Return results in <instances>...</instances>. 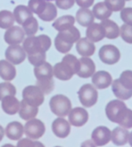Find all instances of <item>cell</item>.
<instances>
[{"mask_svg": "<svg viewBox=\"0 0 132 147\" xmlns=\"http://www.w3.org/2000/svg\"><path fill=\"white\" fill-rule=\"evenodd\" d=\"M49 107L54 114L58 117H65L68 115L72 109V103L67 96L63 94H56L50 99Z\"/></svg>", "mask_w": 132, "mask_h": 147, "instance_id": "1", "label": "cell"}, {"mask_svg": "<svg viewBox=\"0 0 132 147\" xmlns=\"http://www.w3.org/2000/svg\"><path fill=\"white\" fill-rule=\"evenodd\" d=\"M78 95L80 103L85 107H92V106H94L97 103L98 97V94L95 87L92 84L89 83L83 85L80 88Z\"/></svg>", "mask_w": 132, "mask_h": 147, "instance_id": "2", "label": "cell"}, {"mask_svg": "<svg viewBox=\"0 0 132 147\" xmlns=\"http://www.w3.org/2000/svg\"><path fill=\"white\" fill-rule=\"evenodd\" d=\"M100 61L107 65H113L118 62L121 57L119 49L111 44H106L100 48L98 51Z\"/></svg>", "mask_w": 132, "mask_h": 147, "instance_id": "3", "label": "cell"}, {"mask_svg": "<svg viewBox=\"0 0 132 147\" xmlns=\"http://www.w3.org/2000/svg\"><path fill=\"white\" fill-rule=\"evenodd\" d=\"M23 100L29 105L39 107L44 101V94L36 85L27 86L23 90Z\"/></svg>", "mask_w": 132, "mask_h": 147, "instance_id": "4", "label": "cell"}, {"mask_svg": "<svg viewBox=\"0 0 132 147\" xmlns=\"http://www.w3.org/2000/svg\"><path fill=\"white\" fill-rule=\"evenodd\" d=\"M44 123L37 119H31L24 125V132L28 138L32 139H38L42 138L45 132Z\"/></svg>", "mask_w": 132, "mask_h": 147, "instance_id": "5", "label": "cell"}, {"mask_svg": "<svg viewBox=\"0 0 132 147\" xmlns=\"http://www.w3.org/2000/svg\"><path fill=\"white\" fill-rule=\"evenodd\" d=\"M27 54L23 48L19 44L10 45L5 50V57L8 61L13 65L21 64L26 58Z\"/></svg>", "mask_w": 132, "mask_h": 147, "instance_id": "6", "label": "cell"}, {"mask_svg": "<svg viewBox=\"0 0 132 147\" xmlns=\"http://www.w3.org/2000/svg\"><path fill=\"white\" fill-rule=\"evenodd\" d=\"M111 131L106 126H98L92 132V141L96 146H104L111 141Z\"/></svg>", "mask_w": 132, "mask_h": 147, "instance_id": "7", "label": "cell"}, {"mask_svg": "<svg viewBox=\"0 0 132 147\" xmlns=\"http://www.w3.org/2000/svg\"><path fill=\"white\" fill-rule=\"evenodd\" d=\"M88 113L85 108L82 107H75L70 110L68 113V122L70 125L80 127L83 126L88 121Z\"/></svg>", "mask_w": 132, "mask_h": 147, "instance_id": "8", "label": "cell"}, {"mask_svg": "<svg viewBox=\"0 0 132 147\" xmlns=\"http://www.w3.org/2000/svg\"><path fill=\"white\" fill-rule=\"evenodd\" d=\"M25 33L20 26H12L5 33V41L9 45L20 44L23 42Z\"/></svg>", "mask_w": 132, "mask_h": 147, "instance_id": "9", "label": "cell"}, {"mask_svg": "<svg viewBox=\"0 0 132 147\" xmlns=\"http://www.w3.org/2000/svg\"><path fill=\"white\" fill-rule=\"evenodd\" d=\"M125 107V103L121 100H113L110 101L105 107V114L108 119L113 123H117L120 113Z\"/></svg>", "mask_w": 132, "mask_h": 147, "instance_id": "10", "label": "cell"}, {"mask_svg": "<svg viewBox=\"0 0 132 147\" xmlns=\"http://www.w3.org/2000/svg\"><path fill=\"white\" fill-rule=\"evenodd\" d=\"M112 82V77L107 71L99 70L94 73L92 77V85L98 89H105L111 86Z\"/></svg>", "mask_w": 132, "mask_h": 147, "instance_id": "11", "label": "cell"}, {"mask_svg": "<svg viewBox=\"0 0 132 147\" xmlns=\"http://www.w3.org/2000/svg\"><path fill=\"white\" fill-rule=\"evenodd\" d=\"M52 131L55 136L60 138H67L71 131L70 123L62 117L57 118L52 124Z\"/></svg>", "mask_w": 132, "mask_h": 147, "instance_id": "12", "label": "cell"}, {"mask_svg": "<svg viewBox=\"0 0 132 147\" xmlns=\"http://www.w3.org/2000/svg\"><path fill=\"white\" fill-rule=\"evenodd\" d=\"M79 61L80 63V70L78 71L76 75L79 77L85 78V79L92 77L96 70V66L93 61L89 57H83V56Z\"/></svg>", "mask_w": 132, "mask_h": 147, "instance_id": "13", "label": "cell"}, {"mask_svg": "<svg viewBox=\"0 0 132 147\" xmlns=\"http://www.w3.org/2000/svg\"><path fill=\"white\" fill-rule=\"evenodd\" d=\"M53 73L54 76L60 81H68L74 76L71 67L62 61L53 67Z\"/></svg>", "mask_w": 132, "mask_h": 147, "instance_id": "14", "label": "cell"}, {"mask_svg": "<svg viewBox=\"0 0 132 147\" xmlns=\"http://www.w3.org/2000/svg\"><path fill=\"white\" fill-rule=\"evenodd\" d=\"M76 49L79 55L83 57H90L95 53L96 47L87 37L80 38L76 42Z\"/></svg>", "mask_w": 132, "mask_h": 147, "instance_id": "15", "label": "cell"}, {"mask_svg": "<svg viewBox=\"0 0 132 147\" xmlns=\"http://www.w3.org/2000/svg\"><path fill=\"white\" fill-rule=\"evenodd\" d=\"M60 40L64 41L65 42L74 45L80 38V30L74 25L69 27L67 30H64L62 31H59L58 35L56 36Z\"/></svg>", "mask_w": 132, "mask_h": 147, "instance_id": "16", "label": "cell"}, {"mask_svg": "<svg viewBox=\"0 0 132 147\" xmlns=\"http://www.w3.org/2000/svg\"><path fill=\"white\" fill-rule=\"evenodd\" d=\"M1 107L5 113L14 115L19 111L20 101L15 96H5L1 100Z\"/></svg>", "mask_w": 132, "mask_h": 147, "instance_id": "17", "label": "cell"}, {"mask_svg": "<svg viewBox=\"0 0 132 147\" xmlns=\"http://www.w3.org/2000/svg\"><path fill=\"white\" fill-rule=\"evenodd\" d=\"M17 76L15 66L7 60L0 61V77L6 82H11Z\"/></svg>", "mask_w": 132, "mask_h": 147, "instance_id": "18", "label": "cell"}, {"mask_svg": "<svg viewBox=\"0 0 132 147\" xmlns=\"http://www.w3.org/2000/svg\"><path fill=\"white\" fill-rule=\"evenodd\" d=\"M86 35V37L92 42H98L105 37L103 27L101 26V24L96 23H92L87 27Z\"/></svg>", "mask_w": 132, "mask_h": 147, "instance_id": "19", "label": "cell"}, {"mask_svg": "<svg viewBox=\"0 0 132 147\" xmlns=\"http://www.w3.org/2000/svg\"><path fill=\"white\" fill-rule=\"evenodd\" d=\"M129 136V132L128 131V129H125L122 126H117L114 128L111 131V140L114 144L117 146H122L128 143Z\"/></svg>", "mask_w": 132, "mask_h": 147, "instance_id": "20", "label": "cell"}, {"mask_svg": "<svg viewBox=\"0 0 132 147\" xmlns=\"http://www.w3.org/2000/svg\"><path fill=\"white\" fill-rule=\"evenodd\" d=\"M24 132L23 125L17 121H12L9 123L5 128V133L8 138L11 140H18L20 139Z\"/></svg>", "mask_w": 132, "mask_h": 147, "instance_id": "21", "label": "cell"}, {"mask_svg": "<svg viewBox=\"0 0 132 147\" xmlns=\"http://www.w3.org/2000/svg\"><path fill=\"white\" fill-rule=\"evenodd\" d=\"M23 48L25 50L27 55L36 54L39 51L43 50L38 36H28L26 39H24L23 42Z\"/></svg>", "mask_w": 132, "mask_h": 147, "instance_id": "22", "label": "cell"}, {"mask_svg": "<svg viewBox=\"0 0 132 147\" xmlns=\"http://www.w3.org/2000/svg\"><path fill=\"white\" fill-rule=\"evenodd\" d=\"M38 112H39L38 107L29 105L24 100H23L20 102V108H19L18 113H19V116L21 117V119L28 121L31 119L36 118Z\"/></svg>", "mask_w": 132, "mask_h": 147, "instance_id": "23", "label": "cell"}, {"mask_svg": "<svg viewBox=\"0 0 132 147\" xmlns=\"http://www.w3.org/2000/svg\"><path fill=\"white\" fill-rule=\"evenodd\" d=\"M100 24L105 30V36L106 38L116 39L120 36V28L112 20L110 19L102 20Z\"/></svg>", "mask_w": 132, "mask_h": 147, "instance_id": "24", "label": "cell"}, {"mask_svg": "<svg viewBox=\"0 0 132 147\" xmlns=\"http://www.w3.org/2000/svg\"><path fill=\"white\" fill-rule=\"evenodd\" d=\"M111 90L114 94V95L118 98L121 100H126L132 97V90H129L125 88L122 84L120 83L119 80H114L113 82H111Z\"/></svg>", "mask_w": 132, "mask_h": 147, "instance_id": "25", "label": "cell"}, {"mask_svg": "<svg viewBox=\"0 0 132 147\" xmlns=\"http://www.w3.org/2000/svg\"><path fill=\"white\" fill-rule=\"evenodd\" d=\"M76 21L84 27H88L94 22V16L92 11L88 8H80L76 12Z\"/></svg>", "mask_w": 132, "mask_h": 147, "instance_id": "26", "label": "cell"}, {"mask_svg": "<svg viewBox=\"0 0 132 147\" xmlns=\"http://www.w3.org/2000/svg\"><path fill=\"white\" fill-rule=\"evenodd\" d=\"M34 74L36 77V80H42V79H52L54 76L53 73V67L50 63L45 61L40 66L35 67Z\"/></svg>", "mask_w": 132, "mask_h": 147, "instance_id": "27", "label": "cell"}, {"mask_svg": "<svg viewBox=\"0 0 132 147\" xmlns=\"http://www.w3.org/2000/svg\"><path fill=\"white\" fill-rule=\"evenodd\" d=\"M13 15L15 18V21L18 24H23L29 18L33 17L32 11L29 10L28 6L25 5H17L13 11Z\"/></svg>", "mask_w": 132, "mask_h": 147, "instance_id": "28", "label": "cell"}, {"mask_svg": "<svg viewBox=\"0 0 132 147\" xmlns=\"http://www.w3.org/2000/svg\"><path fill=\"white\" fill-rule=\"evenodd\" d=\"M75 23V18L71 15H66L59 18L53 23V27L58 30L62 31L64 30H67L71 26H74Z\"/></svg>", "mask_w": 132, "mask_h": 147, "instance_id": "29", "label": "cell"}, {"mask_svg": "<svg viewBox=\"0 0 132 147\" xmlns=\"http://www.w3.org/2000/svg\"><path fill=\"white\" fill-rule=\"evenodd\" d=\"M92 13L94 18L102 21L105 19H108L111 16L112 11L106 6L105 2H99L93 6Z\"/></svg>", "mask_w": 132, "mask_h": 147, "instance_id": "30", "label": "cell"}, {"mask_svg": "<svg viewBox=\"0 0 132 147\" xmlns=\"http://www.w3.org/2000/svg\"><path fill=\"white\" fill-rule=\"evenodd\" d=\"M117 124L125 129L132 128V110L129 109L127 107L123 108L117 118Z\"/></svg>", "mask_w": 132, "mask_h": 147, "instance_id": "31", "label": "cell"}, {"mask_svg": "<svg viewBox=\"0 0 132 147\" xmlns=\"http://www.w3.org/2000/svg\"><path fill=\"white\" fill-rule=\"evenodd\" d=\"M56 16H57V8L56 5H54L52 2H48L45 10L42 11V13L38 15L39 18L44 22L53 21L55 19Z\"/></svg>", "mask_w": 132, "mask_h": 147, "instance_id": "32", "label": "cell"}, {"mask_svg": "<svg viewBox=\"0 0 132 147\" xmlns=\"http://www.w3.org/2000/svg\"><path fill=\"white\" fill-rule=\"evenodd\" d=\"M15 18L12 12L10 11H0V28L7 30L14 25Z\"/></svg>", "mask_w": 132, "mask_h": 147, "instance_id": "33", "label": "cell"}, {"mask_svg": "<svg viewBox=\"0 0 132 147\" xmlns=\"http://www.w3.org/2000/svg\"><path fill=\"white\" fill-rule=\"evenodd\" d=\"M23 30L25 33L26 36H35L36 32L38 31V22L36 18L30 17L23 24Z\"/></svg>", "mask_w": 132, "mask_h": 147, "instance_id": "34", "label": "cell"}, {"mask_svg": "<svg viewBox=\"0 0 132 147\" xmlns=\"http://www.w3.org/2000/svg\"><path fill=\"white\" fill-rule=\"evenodd\" d=\"M17 94V89L13 84L9 82L0 83V100L5 96H15Z\"/></svg>", "mask_w": 132, "mask_h": 147, "instance_id": "35", "label": "cell"}, {"mask_svg": "<svg viewBox=\"0 0 132 147\" xmlns=\"http://www.w3.org/2000/svg\"><path fill=\"white\" fill-rule=\"evenodd\" d=\"M47 3L48 1H46V0H29L28 7L32 11V13L40 15L45 10Z\"/></svg>", "mask_w": 132, "mask_h": 147, "instance_id": "36", "label": "cell"}, {"mask_svg": "<svg viewBox=\"0 0 132 147\" xmlns=\"http://www.w3.org/2000/svg\"><path fill=\"white\" fill-rule=\"evenodd\" d=\"M36 86L42 91L44 94H50L54 88V82L52 79H42L36 80Z\"/></svg>", "mask_w": 132, "mask_h": 147, "instance_id": "37", "label": "cell"}, {"mask_svg": "<svg viewBox=\"0 0 132 147\" xmlns=\"http://www.w3.org/2000/svg\"><path fill=\"white\" fill-rule=\"evenodd\" d=\"M62 61L66 62L71 67V69H72V71L74 73V75H76V74L78 73V71L80 70V61L74 55H65L62 58Z\"/></svg>", "mask_w": 132, "mask_h": 147, "instance_id": "38", "label": "cell"}, {"mask_svg": "<svg viewBox=\"0 0 132 147\" xmlns=\"http://www.w3.org/2000/svg\"><path fill=\"white\" fill-rule=\"evenodd\" d=\"M27 56H28L29 61L35 67L40 66L46 61V52L43 50L39 51L36 54L27 55Z\"/></svg>", "mask_w": 132, "mask_h": 147, "instance_id": "39", "label": "cell"}, {"mask_svg": "<svg viewBox=\"0 0 132 147\" xmlns=\"http://www.w3.org/2000/svg\"><path fill=\"white\" fill-rule=\"evenodd\" d=\"M119 82L125 88L132 90V70H124L121 73Z\"/></svg>", "mask_w": 132, "mask_h": 147, "instance_id": "40", "label": "cell"}, {"mask_svg": "<svg viewBox=\"0 0 132 147\" xmlns=\"http://www.w3.org/2000/svg\"><path fill=\"white\" fill-rule=\"evenodd\" d=\"M120 35L124 42L132 44V25L123 24L120 28Z\"/></svg>", "mask_w": 132, "mask_h": 147, "instance_id": "41", "label": "cell"}, {"mask_svg": "<svg viewBox=\"0 0 132 147\" xmlns=\"http://www.w3.org/2000/svg\"><path fill=\"white\" fill-rule=\"evenodd\" d=\"M105 4L111 11H119L124 8L125 0H105Z\"/></svg>", "mask_w": 132, "mask_h": 147, "instance_id": "42", "label": "cell"}, {"mask_svg": "<svg viewBox=\"0 0 132 147\" xmlns=\"http://www.w3.org/2000/svg\"><path fill=\"white\" fill-rule=\"evenodd\" d=\"M17 147H45L44 144L39 141H32L29 138H23L18 141Z\"/></svg>", "mask_w": 132, "mask_h": 147, "instance_id": "43", "label": "cell"}, {"mask_svg": "<svg viewBox=\"0 0 132 147\" xmlns=\"http://www.w3.org/2000/svg\"><path fill=\"white\" fill-rule=\"evenodd\" d=\"M120 18L122 21L129 25H132V8L127 7L121 10Z\"/></svg>", "mask_w": 132, "mask_h": 147, "instance_id": "44", "label": "cell"}, {"mask_svg": "<svg viewBox=\"0 0 132 147\" xmlns=\"http://www.w3.org/2000/svg\"><path fill=\"white\" fill-rule=\"evenodd\" d=\"M75 0H55L56 7L61 10H69L74 5Z\"/></svg>", "mask_w": 132, "mask_h": 147, "instance_id": "45", "label": "cell"}, {"mask_svg": "<svg viewBox=\"0 0 132 147\" xmlns=\"http://www.w3.org/2000/svg\"><path fill=\"white\" fill-rule=\"evenodd\" d=\"M39 40H40V42H41V45H42V48L44 51H48L50 47H51V44H52V42H51V38L47 36V35H40V36H37Z\"/></svg>", "mask_w": 132, "mask_h": 147, "instance_id": "46", "label": "cell"}, {"mask_svg": "<svg viewBox=\"0 0 132 147\" xmlns=\"http://www.w3.org/2000/svg\"><path fill=\"white\" fill-rule=\"evenodd\" d=\"M75 2L80 8H89L93 5L94 0H75Z\"/></svg>", "mask_w": 132, "mask_h": 147, "instance_id": "47", "label": "cell"}, {"mask_svg": "<svg viewBox=\"0 0 132 147\" xmlns=\"http://www.w3.org/2000/svg\"><path fill=\"white\" fill-rule=\"evenodd\" d=\"M80 147H96V145L92 143V141L86 140V141H85V142H83L81 144V146Z\"/></svg>", "mask_w": 132, "mask_h": 147, "instance_id": "48", "label": "cell"}, {"mask_svg": "<svg viewBox=\"0 0 132 147\" xmlns=\"http://www.w3.org/2000/svg\"><path fill=\"white\" fill-rule=\"evenodd\" d=\"M4 135H5V131H4V128L0 125V141H1L4 138Z\"/></svg>", "mask_w": 132, "mask_h": 147, "instance_id": "49", "label": "cell"}, {"mask_svg": "<svg viewBox=\"0 0 132 147\" xmlns=\"http://www.w3.org/2000/svg\"><path fill=\"white\" fill-rule=\"evenodd\" d=\"M130 144V146L132 147V131L129 133V141H128Z\"/></svg>", "mask_w": 132, "mask_h": 147, "instance_id": "50", "label": "cell"}, {"mask_svg": "<svg viewBox=\"0 0 132 147\" xmlns=\"http://www.w3.org/2000/svg\"><path fill=\"white\" fill-rule=\"evenodd\" d=\"M2 147H16V146H14L13 144H6L3 145Z\"/></svg>", "mask_w": 132, "mask_h": 147, "instance_id": "51", "label": "cell"}, {"mask_svg": "<svg viewBox=\"0 0 132 147\" xmlns=\"http://www.w3.org/2000/svg\"><path fill=\"white\" fill-rule=\"evenodd\" d=\"M46 1H48V2H51V1H55V0H46Z\"/></svg>", "mask_w": 132, "mask_h": 147, "instance_id": "52", "label": "cell"}, {"mask_svg": "<svg viewBox=\"0 0 132 147\" xmlns=\"http://www.w3.org/2000/svg\"><path fill=\"white\" fill-rule=\"evenodd\" d=\"M125 1H130V0H125Z\"/></svg>", "mask_w": 132, "mask_h": 147, "instance_id": "53", "label": "cell"}, {"mask_svg": "<svg viewBox=\"0 0 132 147\" xmlns=\"http://www.w3.org/2000/svg\"><path fill=\"white\" fill-rule=\"evenodd\" d=\"M54 147H60V146H54Z\"/></svg>", "mask_w": 132, "mask_h": 147, "instance_id": "54", "label": "cell"}]
</instances>
